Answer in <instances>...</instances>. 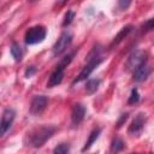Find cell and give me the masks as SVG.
Wrapping results in <instances>:
<instances>
[{
  "label": "cell",
  "mask_w": 154,
  "mask_h": 154,
  "mask_svg": "<svg viewBox=\"0 0 154 154\" xmlns=\"http://www.w3.org/2000/svg\"><path fill=\"white\" fill-rule=\"evenodd\" d=\"M57 131L54 125H41L32 128L24 136V143L31 148H41Z\"/></svg>",
  "instance_id": "obj_1"
},
{
  "label": "cell",
  "mask_w": 154,
  "mask_h": 154,
  "mask_svg": "<svg viewBox=\"0 0 154 154\" xmlns=\"http://www.w3.org/2000/svg\"><path fill=\"white\" fill-rule=\"evenodd\" d=\"M147 60H148V53L146 51H143V49H135V51H132L129 54V57H128V59L125 61L124 69L128 72H134L138 67L146 65Z\"/></svg>",
  "instance_id": "obj_2"
},
{
  "label": "cell",
  "mask_w": 154,
  "mask_h": 154,
  "mask_svg": "<svg viewBox=\"0 0 154 154\" xmlns=\"http://www.w3.org/2000/svg\"><path fill=\"white\" fill-rule=\"evenodd\" d=\"M46 35H47V29L43 25H34L25 31L24 42L28 46L41 43L46 38Z\"/></svg>",
  "instance_id": "obj_3"
},
{
  "label": "cell",
  "mask_w": 154,
  "mask_h": 154,
  "mask_svg": "<svg viewBox=\"0 0 154 154\" xmlns=\"http://www.w3.org/2000/svg\"><path fill=\"white\" fill-rule=\"evenodd\" d=\"M72 38H73V35H72L71 31H69V30L63 31L60 34L59 38L55 41V43L52 47V54H53V57H60L61 54H64L66 52V49L71 46Z\"/></svg>",
  "instance_id": "obj_4"
},
{
  "label": "cell",
  "mask_w": 154,
  "mask_h": 154,
  "mask_svg": "<svg viewBox=\"0 0 154 154\" xmlns=\"http://www.w3.org/2000/svg\"><path fill=\"white\" fill-rule=\"evenodd\" d=\"M102 61H103V58H102V57H100V58H95V59H93V60H88L87 64H85V66L82 69V71L73 78L71 85H75L76 83H79V82L87 79V78L91 75V72H93V71H94V70H95Z\"/></svg>",
  "instance_id": "obj_5"
},
{
  "label": "cell",
  "mask_w": 154,
  "mask_h": 154,
  "mask_svg": "<svg viewBox=\"0 0 154 154\" xmlns=\"http://www.w3.org/2000/svg\"><path fill=\"white\" fill-rule=\"evenodd\" d=\"M47 103H48V97L47 96H45V95H35L31 99V102H30V108H29L30 114L41 116L45 112V109L47 107Z\"/></svg>",
  "instance_id": "obj_6"
},
{
  "label": "cell",
  "mask_w": 154,
  "mask_h": 154,
  "mask_svg": "<svg viewBox=\"0 0 154 154\" xmlns=\"http://www.w3.org/2000/svg\"><path fill=\"white\" fill-rule=\"evenodd\" d=\"M16 118V111L13 108H5L1 116V122H0V134L1 136H5L6 132L11 129L13 122Z\"/></svg>",
  "instance_id": "obj_7"
},
{
  "label": "cell",
  "mask_w": 154,
  "mask_h": 154,
  "mask_svg": "<svg viewBox=\"0 0 154 154\" xmlns=\"http://www.w3.org/2000/svg\"><path fill=\"white\" fill-rule=\"evenodd\" d=\"M67 66L63 65L60 61L58 63V65L54 67V70L51 72L49 77H48V81H47V88H54L57 87L58 84H60L63 82V78H64V73H65V69Z\"/></svg>",
  "instance_id": "obj_8"
},
{
  "label": "cell",
  "mask_w": 154,
  "mask_h": 154,
  "mask_svg": "<svg viewBox=\"0 0 154 154\" xmlns=\"http://www.w3.org/2000/svg\"><path fill=\"white\" fill-rule=\"evenodd\" d=\"M146 120H147L146 114L142 113V112H138V113L135 116V118H134V120L131 122V124L129 125V129H128L129 135L135 136V135L141 134L142 130H143V128H144Z\"/></svg>",
  "instance_id": "obj_9"
},
{
  "label": "cell",
  "mask_w": 154,
  "mask_h": 154,
  "mask_svg": "<svg viewBox=\"0 0 154 154\" xmlns=\"http://www.w3.org/2000/svg\"><path fill=\"white\" fill-rule=\"evenodd\" d=\"M85 117V107L82 103H75L71 109V123L73 126H78Z\"/></svg>",
  "instance_id": "obj_10"
},
{
  "label": "cell",
  "mask_w": 154,
  "mask_h": 154,
  "mask_svg": "<svg viewBox=\"0 0 154 154\" xmlns=\"http://www.w3.org/2000/svg\"><path fill=\"white\" fill-rule=\"evenodd\" d=\"M150 73H152V69L146 64L132 72V81L136 83H142L149 77Z\"/></svg>",
  "instance_id": "obj_11"
},
{
  "label": "cell",
  "mask_w": 154,
  "mask_h": 154,
  "mask_svg": "<svg viewBox=\"0 0 154 154\" xmlns=\"http://www.w3.org/2000/svg\"><path fill=\"white\" fill-rule=\"evenodd\" d=\"M132 29H134V26L131 25V24H129V25H125L124 28H122L120 29V31L114 36V38H113V41H112V43H111V47L112 46H117V45H119L125 37H128V35L132 31Z\"/></svg>",
  "instance_id": "obj_12"
},
{
  "label": "cell",
  "mask_w": 154,
  "mask_h": 154,
  "mask_svg": "<svg viewBox=\"0 0 154 154\" xmlns=\"http://www.w3.org/2000/svg\"><path fill=\"white\" fill-rule=\"evenodd\" d=\"M100 134H101V128H94V129L90 131V134H89V136H88V140L85 141V143H84V146H83V148H82V152H83V153L87 152V150L94 144V142L99 138Z\"/></svg>",
  "instance_id": "obj_13"
},
{
  "label": "cell",
  "mask_w": 154,
  "mask_h": 154,
  "mask_svg": "<svg viewBox=\"0 0 154 154\" xmlns=\"http://www.w3.org/2000/svg\"><path fill=\"white\" fill-rule=\"evenodd\" d=\"M10 53L12 55V58L14 59L16 63H19L22 61L23 59V55H24V52H23V48L20 47V45L17 42V41H13L11 47H10Z\"/></svg>",
  "instance_id": "obj_14"
},
{
  "label": "cell",
  "mask_w": 154,
  "mask_h": 154,
  "mask_svg": "<svg viewBox=\"0 0 154 154\" xmlns=\"http://www.w3.org/2000/svg\"><path fill=\"white\" fill-rule=\"evenodd\" d=\"M101 81L99 78H89L85 83V93L88 95H93L94 93H96V90L99 89V85H100Z\"/></svg>",
  "instance_id": "obj_15"
},
{
  "label": "cell",
  "mask_w": 154,
  "mask_h": 154,
  "mask_svg": "<svg viewBox=\"0 0 154 154\" xmlns=\"http://www.w3.org/2000/svg\"><path fill=\"white\" fill-rule=\"evenodd\" d=\"M125 148V143L124 141L120 138V137H114L111 142V146H109V149H111V153L112 154H118L120 153L123 149Z\"/></svg>",
  "instance_id": "obj_16"
},
{
  "label": "cell",
  "mask_w": 154,
  "mask_h": 154,
  "mask_svg": "<svg viewBox=\"0 0 154 154\" xmlns=\"http://www.w3.org/2000/svg\"><path fill=\"white\" fill-rule=\"evenodd\" d=\"M73 18H75V11H72V10H67L66 13H65V16H64V19H63L61 25H63L64 28L69 26V25L72 23Z\"/></svg>",
  "instance_id": "obj_17"
},
{
  "label": "cell",
  "mask_w": 154,
  "mask_h": 154,
  "mask_svg": "<svg viewBox=\"0 0 154 154\" xmlns=\"http://www.w3.org/2000/svg\"><path fill=\"white\" fill-rule=\"evenodd\" d=\"M138 101H140V93H138V89H137V88H132V89H131V93H130V96H129V99H128V103H129V105H136Z\"/></svg>",
  "instance_id": "obj_18"
},
{
  "label": "cell",
  "mask_w": 154,
  "mask_h": 154,
  "mask_svg": "<svg viewBox=\"0 0 154 154\" xmlns=\"http://www.w3.org/2000/svg\"><path fill=\"white\" fill-rule=\"evenodd\" d=\"M69 149H70V147L67 143H60L53 149V154H67Z\"/></svg>",
  "instance_id": "obj_19"
},
{
  "label": "cell",
  "mask_w": 154,
  "mask_h": 154,
  "mask_svg": "<svg viewBox=\"0 0 154 154\" xmlns=\"http://www.w3.org/2000/svg\"><path fill=\"white\" fill-rule=\"evenodd\" d=\"M141 29H142V31H143V32L152 31V30L154 29V17H153V18H150V19H148L147 22H144V23L142 24Z\"/></svg>",
  "instance_id": "obj_20"
},
{
  "label": "cell",
  "mask_w": 154,
  "mask_h": 154,
  "mask_svg": "<svg viewBox=\"0 0 154 154\" xmlns=\"http://www.w3.org/2000/svg\"><path fill=\"white\" fill-rule=\"evenodd\" d=\"M36 72H37V67L34 66V65H30V66H28V67L25 69V71H24V76H25L26 78H30V77H32Z\"/></svg>",
  "instance_id": "obj_21"
},
{
  "label": "cell",
  "mask_w": 154,
  "mask_h": 154,
  "mask_svg": "<svg viewBox=\"0 0 154 154\" xmlns=\"http://www.w3.org/2000/svg\"><path fill=\"white\" fill-rule=\"evenodd\" d=\"M128 118H129V113H122V114L119 116V118H118L117 123H116V128H117V129L122 128V126H123V124L128 120Z\"/></svg>",
  "instance_id": "obj_22"
},
{
  "label": "cell",
  "mask_w": 154,
  "mask_h": 154,
  "mask_svg": "<svg viewBox=\"0 0 154 154\" xmlns=\"http://www.w3.org/2000/svg\"><path fill=\"white\" fill-rule=\"evenodd\" d=\"M130 4H131V1H118V6H119L120 10L128 8V7L130 6Z\"/></svg>",
  "instance_id": "obj_23"
}]
</instances>
